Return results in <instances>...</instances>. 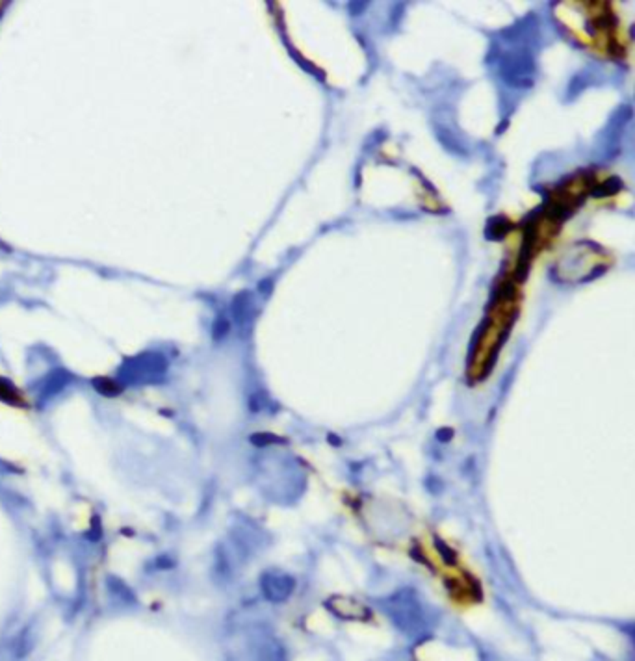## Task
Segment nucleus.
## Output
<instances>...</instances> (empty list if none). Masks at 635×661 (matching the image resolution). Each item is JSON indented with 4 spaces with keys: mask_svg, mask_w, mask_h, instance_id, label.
Segmentation results:
<instances>
[{
    "mask_svg": "<svg viewBox=\"0 0 635 661\" xmlns=\"http://www.w3.org/2000/svg\"><path fill=\"white\" fill-rule=\"evenodd\" d=\"M624 632H626V634H628V635H630V639L634 641V645H635V624H631V626H626Z\"/></svg>",
    "mask_w": 635,
    "mask_h": 661,
    "instance_id": "obj_1",
    "label": "nucleus"
}]
</instances>
